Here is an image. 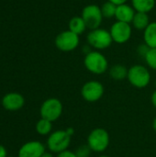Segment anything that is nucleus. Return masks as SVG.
I'll list each match as a JSON object with an SVG mask.
<instances>
[{
    "label": "nucleus",
    "instance_id": "nucleus-20",
    "mask_svg": "<svg viewBox=\"0 0 156 157\" xmlns=\"http://www.w3.org/2000/svg\"><path fill=\"white\" fill-rule=\"evenodd\" d=\"M103 17L105 18H112L115 17L116 15V10H117V6L109 1H107L102 4L100 6Z\"/></svg>",
    "mask_w": 156,
    "mask_h": 157
},
{
    "label": "nucleus",
    "instance_id": "nucleus-31",
    "mask_svg": "<svg viewBox=\"0 0 156 157\" xmlns=\"http://www.w3.org/2000/svg\"><path fill=\"white\" fill-rule=\"evenodd\" d=\"M99 157H109V156H108V155H101V156H99Z\"/></svg>",
    "mask_w": 156,
    "mask_h": 157
},
{
    "label": "nucleus",
    "instance_id": "nucleus-28",
    "mask_svg": "<svg viewBox=\"0 0 156 157\" xmlns=\"http://www.w3.org/2000/svg\"><path fill=\"white\" fill-rule=\"evenodd\" d=\"M65 131L67 132V133H68L70 136H73V134L74 133V130L73 128H71V127H70V128H68V129H67V130H65Z\"/></svg>",
    "mask_w": 156,
    "mask_h": 157
},
{
    "label": "nucleus",
    "instance_id": "nucleus-26",
    "mask_svg": "<svg viewBox=\"0 0 156 157\" xmlns=\"http://www.w3.org/2000/svg\"><path fill=\"white\" fill-rule=\"evenodd\" d=\"M113 4H115L116 6H120V5H122V4H126L128 0H108Z\"/></svg>",
    "mask_w": 156,
    "mask_h": 157
},
{
    "label": "nucleus",
    "instance_id": "nucleus-12",
    "mask_svg": "<svg viewBox=\"0 0 156 157\" xmlns=\"http://www.w3.org/2000/svg\"><path fill=\"white\" fill-rule=\"evenodd\" d=\"M1 103L5 109L9 111H17L23 108L25 104V98L19 93L11 92L6 94L2 98Z\"/></svg>",
    "mask_w": 156,
    "mask_h": 157
},
{
    "label": "nucleus",
    "instance_id": "nucleus-13",
    "mask_svg": "<svg viewBox=\"0 0 156 157\" xmlns=\"http://www.w3.org/2000/svg\"><path fill=\"white\" fill-rule=\"evenodd\" d=\"M135 13L136 11L132 7V6H130L127 3L122 4V5L117 6L115 18L117 19V21H121V22L131 24V21L133 19Z\"/></svg>",
    "mask_w": 156,
    "mask_h": 157
},
{
    "label": "nucleus",
    "instance_id": "nucleus-29",
    "mask_svg": "<svg viewBox=\"0 0 156 157\" xmlns=\"http://www.w3.org/2000/svg\"><path fill=\"white\" fill-rule=\"evenodd\" d=\"M41 157H53V155H52L51 153H46V152H45V153L42 155V156Z\"/></svg>",
    "mask_w": 156,
    "mask_h": 157
},
{
    "label": "nucleus",
    "instance_id": "nucleus-32",
    "mask_svg": "<svg viewBox=\"0 0 156 157\" xmlns=\"http://www.w3.org/2000/svg\"><path fill=\"white\" fill-rule=\"evenodd\" d=\"M7 157H16V156H7Z\"/></svg>",
    "mask_w": 156,
    "mask_h": 157
},
{
    "label": "nucleus",
    "instance_id": "nucleus-6",
    "mask_svg": "<svg viewBox=\"0 0 156 157\" xmlns=\"http://www.w3.org/2000/svg\"><path fill=\"white\" fill-rule=\"evenodd\" d=\"M56 48L63 52L74 51L80 43L79 35L72 32L71 30H64L59 33L54 40Z\"/></svg>",
    "mask_w": 156,
    "mask_h": 157
},
{
    "label": "nucleus",
    "instance_id": "nucleus-30",
    "mask_svg": "<svg viewBox=\"0 0 156 157\" xmlns=\"http://www.w3.org/2000/svg\"><path fill=\"white\" fill-rule=\"evenodd\" d=\"M153 128H154V130L156 132V117L154 118V121H153Z\"/></svg>",
    "mask_w": 156,
    "mask_h": 157
},
{
    "label": "nucleus",
    "instance_id": "nucleus-8",
    "mask_svg": "<svg viewBox=\"0 0 156 157\" xmlns=\"http://www.w3.org/2000/svg\"><path fill=\"white\" fill-rule=\"evenodd\" d=\"M40 112L42 119L53 122L62 116L63 104L58 98H50L41 104Z\"/></svg>",
    "mask_w": 156,
    "mask_h": 157
},
{
    "label": "nucleus",
    "instance_id": "nucleus-22",
    "mask_svg": "<svg viewBox=\"0 0 156 157\" xmlns=\"http://www.w3.org/2000/svg\"><path fill=\"white\" fill-rule=\"evenodd\" d=\"M91 149L88 146V144L86 145H81L77 148L75 155L77 157H89L90 154H91Z\"/></svg>",
    "mask_w": 156,
    "mask_h": 157
},
{
    "label": "nucleus",
    "instance_id": "nucleus-15",
    "mask_svg": "<svg viewBox=\"0 0 156 157\" xmlns=\"http://www.w3.org/2000/svg\"><path fill=\"white\" fill-rule=\"evenodd\" d=\"M143 40L150 49L156 48V21L151 22L143 30Z\"/></svg>",
    "mask_w": 156,
    "mask_h": 157
},
{
    "label": "nucleus",
    "instance_id": "nucleus-11",
    "mask_svg": "<svg viewBox=\"0 0 156 157\" xmlns=\"http://www.w3.org/2000/svg\"><path fill=\"white\" fill-rule=\"evenodd\" d=\"M44 153L45 147L40 142L30 141L19 148L17 157H41Z\"/></svg>",
    "mask_w": 156,
    "mask_h": 157
},
{
    "label": "nucleus",
    "instance_id": "nucleus-21",
    "mask_svg": "<svg viewBox=\"0 0 156 157\" xmlns=\"http://www.w3.org/2000/svg\"><path fill=\"white\" fill-rule=\"evenodd\" d=\"M144 60L151 69L156 71V48L149 49L146 55L144 56Z\"/></svg>",
    "mask_w": 156,
    "mask_h": 157
},
{
    "label": "nucleus",
    "instance_id": "nucleus-4",
    "mask_svg": "<svg viewBox=\"0 0 156 157\" xmlns=\"http://www.w3.org/2000/svg\"><path fill=\"white\" fill-rule=\"evenodd\" d=\"M71 137L66 131H56L49 135L47 146L51 153L60 154L68 149L71 144Z\"/></svg>",
    "mask_w": 156,
    "mask_h": 157
},
{
    "label": "nucleus",
    "instance_id": "nucleus-10",
    "mask_svg": "<svg viewBox=\"0 0 156 157\" xmlns=\"http://www.w3.org/2000/svg\"><path fill=\"white\" fill-rule=\"evenodd\" d=\"M81 95L83 98L87 102L98 101L104 95V86L98 81H88L82 86Z\"/></svg>",
    "mask_w": 156,
    "mask_h": 157
},
{
    "label": "nucleus",
    "instance_id": "nucleus-17",
    "mask_svg": "<svg viewBox=\"0 0 156 157\" xmlns=\"http://www.w3.org/2000/svg\"><path fill=\"white\" fill-rule=\"evenodd\" d=\"M131 6L136 12H151L155 6V0H131Z\"/></svg>",
    "mask_w": 156,
    "mask_h": 157
},
{
    "label": "nucleus",
    "instance_id": "nucleus-3",
    "mask_svg": "<svg viewBox=\"0 0 156 157\" xmlns=\"http://www.w3.org/2000/svg\"><path fill=\"white\" fill-rule=\"evenodd\" d=\"M127 79L134 87L144 88L151 82V74L145 66L135 64L129 68Z\"/></svg>",
    "mask_w": 156,
    "mask_h": 157
},
{
    "label": "nucleus",
    "instance_id": "nucleus-18",
    "mask_svg": "<svg viewBox=\"0 0 156 157\" xmlns=\"http://www.w3.org/2000/svg\"><path fill=\"white\" fill-rule=\"evenodd\" d=\"M129 69L123 64H114L109 69V75L116 81H121L127 78Z\"/></svg>",
    "mask_w": 156,
    "mask_h": 157
},
{
    "label": "nucleus",
    "instance_id": "nucleus-27",
    "mask_svg": "<svg viewBox=\"0 0 156 157\" xmlns=\"http://www.w3.org/2000/svg\"><path fill=\"white\" fill-rule=\"evenodd\" d=\"M152 104H153V106L156 109V90L153 93V95H152Z\"/></svg>",
    "mask_w": 156,
    "mask_h": 157
},
{
    "label": "nucleus",
    "instance_id": "nucleus-9",
    "mask_svg": "<svg viewBox=\"0 0 156 157\" xmlns=\"http://www.w3.org/2000/svg\"><path fill=\"white\" fill-rule=\"evenodd\" d=\"M109 32L113 42L123 44L130 40L132 34V28L130 23L116 21L110 27Z\"/></svg>",
    "mask_w": 156,
    "mask_h": 157
},
{
    "label": "nucleus",
    "instance_id": "nucleus-14",
    "mask_svg": "<svg viewBox=\"0 0 156 157\" xmlns=\"http://www.w3.org/2000/svg\"><path fill=\"white\" fill-rule=\"evenodd\" d=\"M150 17L148 13H144V12H136L133 19L131 21V25L132 27L136 29V30H144L150 24Z\"/></svg>",
    "mask_w": 156,
    "mask_h": 157
},
{
    "label": "nucleus",
    "instance_id": "nucleus-5",
    "mask_svg": "<svg viewBox=\"0 0 156 157\" xmlns=\"http://www.w3.org/2000/svg\"><path fill=\"white\" fill-rule=\"evenodd\" d=\"M87 144L93 152H104L109 144L108 132L102 128L93 130L87 137Z\"/></svg>",
    "mask_w": 156,
    "mask_h": 157
},
{
    "label": "nucleus",
    "instance_id": "nucleus-1",
    "mask_svg": "<svg viewBox=\"0 0 156 157\" xmlns=\"http://www.w3.org/2000/svg\"><path fill=\"white\" fill-rule=\"evenodd\" d=\"M84 64L86 70L94 75H102L108 69V59L98 51H91L86 53Z\"/></svg>",
    "mask_w": 156,
    "mask_h": 157
},
{
    "label": "nucleus",
    "instance_id": "nucleus-25",
    "mask_svg": "<svg viewBox=\"0 0 156 157\" xmlns=\"http://www.w3.org/2000/svg\"><path fill=\"white\" fill-rule=\"evenodd\" d=\"M0 157H7V152L5 146L0 144Z\"/></svg>",
    "mask_w": 156,
    "mask_h": 157
},
{
    "label": "nucleus",
    "instance_id": "nucleus-16",
    "mask_svg": "<svg viewBox=\"0 0 156 157\" xmlns=\"http://www.w3.org/2000/svg\"><path fill=\"white\" fill-rule=\"evenodd\" d=\"M68 28H69V30H71L72 32L77 34V35H81L83 34L87 27L86 25V22L84 21L83 17L81 16H75V17H73L70 20H69V23H68Z\"/></svg>",
    "mask_w": 156,
    "mask_h": 157
},
{
    "label": "nucleus",
    "instance_id": "nucleus-7",
    "mask_svg": "<svg viewBox=\"0 0 156 157\" xmlns=\"http://www.w3.org/2000/svg\"><path fill=\"white\" fill-rule=\"evenodd\" d=\"M81 17L86 22L87 29H89L90 30L100 28V25L102 24L104 18L100 6L95 4L86 6L82 10Z\"/></svg>",
    "mask_w": 156,
    "mask_h": 157
},
{
    "label": "nucleus",
    "instance_id": "nucleus-23",
    "mask_svg": "<svg viewBox=\"0 0 156 157\" xmlns=\"http://www.w3.org/2000/svg\"><path fill=\"white\" fill-rule=\"evenodd\" d=\"M149 49H150V48H149L145 43H143V44H141V45L138 46V48H137V52H138L139 55H142V56L144 58V56L146 55V53H147V52L149 51Z\"/></svg>",
    "mask_w": 156,
    "mask_h": 157
},
{
    "label": "nucleus",
    "instance_id": "nucleus-19",
    "mask_svg": "<svg viewBox=\"0 0 156 157\" xmlns=\"http://www.w3.org/2000/svg\"><path fill=\"white\" fill-rule=\"evenodd\" d=\"M52 122L50 121H47L45 119H40L36 123V132L40 135H48L51 134V129H52Z\"/></svg>",
    "mask_w": 156,
    "mask_h": 157
},
{
    "label": "nucleus",
    "instance_id": "nucleus-2",
    "mask_svg": "<svg viewBox=\"0 0 156 157\" xmlns=\"http://www.w3.org/2000/svg\"><path fill=\"white\" fill-rule=\"evenodd\" d=\"M86 41L88 45L96 49V51L105 50L113 42L109 30L101 28L90 30L86 36Z\"/></svg>",
    "mask_w": 156,
    "mask_h": 157
},
{
    "label": "nucleus",
    "instance_id": "nucleus-24",
    "mask_svg": "<svg viewBox=\"0 0 156 157\" xmlns=\"http://www.w3.org/2000/svg\"><path fill=\"white\" fill-rule=\"evenodd\" d=\"M57 157H77V156H76L75 153L71 152V151H69V150H65V151H63V152H62V153L58 154Z\"/></svg>",
    "mask_w": 156,
    "mask_h": 157
},
{
    "label": "nucleus",
    "instance_id": "nucleus-33",
    "mask_svg": "<svg viewBox=\"0 0 156 157\" xmlns=\"http://www.w3.org/2000/svg\"><path fill=\"white\" fill-rule=\"evenodd\" d=\"M155 87H156V81H155Z\"/></svg>",
    "mask_w": 156,
    "mask_h": 157
}]
</instances>
